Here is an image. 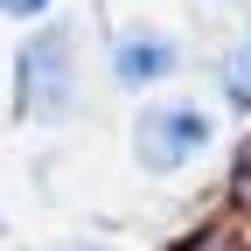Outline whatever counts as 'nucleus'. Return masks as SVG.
I'll use <instances>...</instances> for the list:
<instances>
[{"mask_svg": "<svg viewBox=\"0 0 251 251\" xmlns=\"http://www.w3.org/2000/svg\"><path fill=\"white\" fill-rule=\"evenodd\" d=\"M209 140H216V126H209L202 105H153V112H140V126H133V153H140V168H153V175L188 168Z\"/></svg>", "mask_w": 251, "mask_h": 251, "instance_id": "nucleus-1", "label": "nucleus"}, {"mask_svg": "<svg viewBox=\"0 0 251 251\" xmlns=\"http://www.w3.org/2000/svg\"><path fill=\"white\" fill-rule=\"evenodd\" d=\"M70 91H77L70 35H63V28H42V35L21 49V112L28 119H63L70 112Z\"/></svg>", "mask_w": 251, "mask_h": 251, "instance_id": "nucleus-2", "label": "nucleus"}, {"mask_svg": "<svg viewBox=\"0 0 251 251\" xmlns=\"http://www.w3.org/2000/svg\"><path fill=\"white\" fill-rule=\"evenodd\" d=\"M175 63H181L175 35H161V28H133V35H119V49H112V77H119V84H161Z\"/></svg>", "mask_w": 251, "mask_h": 251, "instance_id": "nucleus-3", "label": "nucleus"}, {"mask_svg": "<svg viewBox=\"0 0 251 251\" xmlns=\"http://www.w3.org/2000/svg\"><path fill=\"white\" fill-rule=\"evenodd\" d=\"M230 98L237 105H251V42L237 49V63H230Z\"/></svg>", "mask_w": 251, "mask_h": 251, "instance_id": "nucleus-4", "label": "nucleus"}, {"mask_svg": "<svg viewBox=\"0 0 251 251\" xmlns=\"http://www.w3.org/2000/svg\"><path fill=\"white\" fill-rule=\"evenodd\" d=\"M0 14H14V21H35V14H49V0H0Z\"/></svg>", "mask_w": 251, "mask_h": 251, "instance_id": "nucleus-5", "label": "nucleus"}, {"mask_svg": "<svg viewBox=\"0 0 251 251\" xmlns=\"http://www.w3.org/2000/svg\"><path fill=\"white\" fill-rule=\"evenodd\" d=\"M188 251H244V244H230V237H196Z\"/></svg>", "mask_w": 251, "mask_h": 251, "instance_id": "nucleus-6", "label": "nucleus"}]
</instances>
